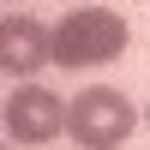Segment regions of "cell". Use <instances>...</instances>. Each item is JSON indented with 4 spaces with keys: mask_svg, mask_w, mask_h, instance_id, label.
I'll list each match as a JSON object with an SVG mask.
<instances>
[{
    "mask_svg": "<svg viewBox=\"0 0 150 150\" xmlns=\"http://www.w3.org/2000/svg\"><path fill=\"white\" fill-rule=\"evenodd\" d=\"M132 126H138V114H132V102L114 84H90V90H78L72 108H66V132H72V144H84V150H120L132 138Z\"/></svg>",
    "mask_w": 150,
    "mask_h": 150,
    "instance_id": "obj_2",
    "label": "cell"
},
{
    "mask_svg": "<svg viewBox=\"0 0 150 150\" xmlns=\"http://www.w3.org/2000/svg\"><path fill=\"white\" fill-rule=\"evenodd\" d=\"M48 60H54V30H42L30 12L0 18V66H6L18 84H30L36 72L48 66Z\"/></svg>",
    "mask_w": 150,
    "mask_h": 150,
    "instance_id": "obj_4",
    "label": "cell"
},
{
    "mask_svg": "<svg viewBox=\"0 0 150 150\" xmlns=\"http://www.w3.org/2000/svg\"><path fill=\"white\" fill-rule=\"evenodd\" d=\"M6 132H12V144H48V138H60L66 132V102L54 90H42V84H18L6 96Z\"/></svg>",
    "mask_w": 150,
    "mask_h": 150,
    "instance_id": "obj_3",
    "label": "cell"
},
{
    "mask_svg": "<svg viewBox=\"0 0 150 150\" xmlns=\"http://www.w3.org/2000/svg\"><path fill=\"white\" fill-rule=\"evenodd\" d=\"M144 126H150V108H144Z\"/></svg>",
    "mask_w": 150,
    "mask_h": 150,
    "instance_id": "obj_5",
    "label": "cell"
},
{
    "mask_svg": "<svg viewBox=\"0 0 150 150\" xmlns=\"http://www.w3.org/2000/svg\"><path fill=\"white\" fill-rule=\"evenodd\" d=\"M120 48H126V18L108 6H72L54 24V66H66V72L108 66Z\"/></svg>",
    "mask_w": 150,
    "mask_h": 150,
    "instance_id": "obj_1",
    "label": "cell"
}]
</instances>
